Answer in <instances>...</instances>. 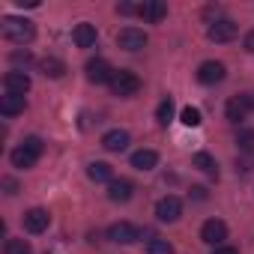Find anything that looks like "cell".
I'll use <instances>...</instances> for the list:
<instances>
[{
    "instance_id": "1",
    "label": "cell",
    "mask_w": 254,
    "mask_h": 254,
    "mask_svg": "<svg viewBox=\"0 0 254 254\" xmlns=\"http://www.w3.org/2000/svg\"><path fill=\"white\" fill-rule=\"evenodd\" d=\"M0 33H3V39L12 42V45H27V42H33L36 27H33V21H27V18L9 15V18H3V24H0Z\"/></svg>"
},
{
    "instance_id": "2",
    "label": "cell",
    "mask_w": 254,
    "mask_h": 254,
    "mask_svg": "<svg viewBox=\"0 0 254 254\" xmlns=\"http://www.w3.org/2000/svg\"><path fill=\"white\" fill-rule=\"evenodd\" d=\"M42 138H36V135H30V138H24V144L21 147H15L12 150V165L15 168H33L36 162H39V156H42Z\"/></svg>"
},
{
    "instance_id": "3",
    "label": "cell",
    "mask_w": 254,
    "mask_h": 254,
    "mask_svg": "<svg viewBox=\"0 0 254 254\" xmlns=\"http://www.w3.org/2000/svg\"><path fill=\"white\" fill-rule=\"evenodd\" d=\"M111 90H114V96L129 99V96H135V93L141 90V78H138L135 72H129V69H120V72H114V78H111Z\"/></svg>"
},
{
    "instance_id": "4",
    "label": "cell",
    "mask_w": 254,
    "mask_h": 254,
    "mask_svg": "<svg viewBox=\"0 0 254 254\" xmlns=\"http://www.w3.org/2000/svg\"><path fill=\"white\" fill-rule=\"evenodd\" d=\"M108 239L117 242V245H132V242L141 239V230H138L132 221H117V224L108 227Z\"/></svg>"
},
{
    "instance_id": "5",
    "label": "cell",
    "mask_w": 254,
    "mask_h": 254,
    "mask_svg": "<svg viewBox=\"0 0 254 254\" xmlns=\"http://www.w3.org/2000/svg\"><path fill=\"white\" fill-rule=\"evenodd\" d=\"M180 215H183V200H180V197L168 194V197H162V200L156 203V218H159V221L174 224V221H180Z\"/></svg>"
},
{
    "instance_id": "6",
    "label": "cell",
    "mask_w": 254,
    "mask_h": 254,
    "mask_svg": "<svg viewBox=\"0 0 254 254\" xmlns=\"http://www.w3.org/2000/svg\"><path fill=\"white\" fill-rule=\"evenodd\" d=\"M200 239L206 242V245H221L224 239H227V224L221 221V218H209V221H203V227H200Z\"/></svg>"
},
{
    "instance_id": "7",
    "label": "cell",
    "mask_w": 254,
    "mask_h": 254,
    "mask_svg": "<svg viewBox=\"0 0 254 254\" xmlns=\"http://www.w3.org/2000/svg\"><path fill=\"white\" fill-rule=\"evenodd\" d=\"M117 45L126 48V51H141V48L147 45V33L138 30V27H123V30L117 33Z\"/></svg>"
},
{
    "instance_id": "8",
    "label": "cell",
    "mask_w": 254,
    "mask_h": 254,
    "mask_svg": "<svg viewBox=\"0 0 254 254\" xmlns=\"http://www.w3.org/2000/svg\"><path fill=\"white\" fill-rule=\"evenodd\" d=\"M236 33H239V27H236L230 18H218V21H212L209 30H206V36H209L212 42H233Z\"/></svg>"
},
{
    "instance_id": "9",
    "label": "cell",
    "mask_w": 254,
    "mask_h": 254,
    "mask_svg": "<svg viewBox=\"0 0 254 254\" xmlns=\"http://www.w3.org/2000/svg\"><path fill=\"white\" fill-rule=\"evenodd\" d=\"M224 75H227V69H224V63H218V60H203V63L197 66V81H200V84H221Z\"/></svg>"
},
{
    "instance_id": "10",
    "label": "cell",
    "mask_w": 254,
    "mask_h": 254,
    "mask_svg": "<svg viewBox=\"0 0 254 254\" xmlns=\"http://www.w3.org/2000/svg\"><path fill=\"white\" fill-rule=\"evenodd\" d=\"M254 108V96H233L230 102H227V108H224V114H227V120L230 123H239V120H245L248 117V111Z\"/></svg>"
},
{
    "instance_id": "11",
    "label": "cell",
    "mask_w": 254,
    "mask_h": 254,
    "mask_svg": "<svg viewBox=\"0 0 254 254\" xmlns=\"http://www.w3.org/2000/svg\"><path fill=\"white\" fill-rule=\"evenodd\" d=\"M111 78H114V69L108 66V60L96 57L87 63V81L90 84H111Z\"/></svg>"
},
{
    "instance_id": "12",
    "label": "cell",
    "mask_w": 254,
    "mask_h": 254,
    "mask_svg": "<svg viewBox=\"0 0 254 254\" xmlns=\"http://www.w3.org/2000/svg\"><path fill=\"white\" fill-rule=\"evenodd\" d=\"M48 224H51L48 209L33 206V209H27V212H24V227H27L30 233H42V230H48Z\"/></svg>"
},
{
    "instance_id": "13",
    "label": "cell",
    "mask_w": 254,
    "mask_h": 254,
    "mask_svg": "<svg viewBox=\"0 0 254 254\" xmlns=\"http://www.w3.org/2000/svg\"><path fill=\"white\" fill-rule=\"evenodd\" d=\"M3 87H6V93L24 96V93L30 90V75H27V72H18V69H12V72H6V75H3Z\"/></svg>"
},
{
    "instance_id": "14",
    "label": "cell",
    "mask_w": 254,
    "mask_h": 254,
    "mask_svg": "<svg viewBox=\"0 0 254 254\" xmlns=\"http://www.w3.org/2000/svg\"><path fill=\"white\" fill-rule=\"evenodd\" d=\"M129 132L126 129H111V132H105V138H102V147L108 150V153H123L126 147H129Z\"/></svg>"
},
{
    "instance_id": "15",
    "label": "cell",
    "mask_w": 254,
    "mask_h": 254,
    "mask_svg": "<svg viewBox=\"0 0 254 254\" xmlns=\"http://www.w3.org/2000/svg\"><path fill=\"white\" fill-rule=\"evenodd\" d=\"M138 15H141L144 21H150V24H159V21L168 15V6L162 3V0H147V3L138 6Z\"/></svg>"
},
{
    "instance_id": "16",
    "label": "cell",
    "mask_w": 254,
    "mask_h": 254,
    "mask_svg": "<svg viewBox=\"0 0 254 254\" xmlns=\"http://www.w3.org/2000/svg\"><path fill=\"white\" fill-rule=\"evenodd\" d=\"M132 194H135L132 180H114V183H108V197H111L114 203H126Z\"/></svg>"
},
{
    "instance_id": "17",
    "label": "cell",
    "mask_w": 254,
    "mask_h": 254,
    "mask_svg": "<svg viewBox=\"0 0 254 254\" xmlns=\"http://www.w3.org/2000/svg\"><path fill=\"white\" fill-rule=\"evenodd\" d=\"M72 39H75L78 48H93V45H96V27L87 24V21H81V24H75Z\"/></svg>"
},
{
    "instance_id": "18",
    "label": "cell",
    "mask_w": 254,
    "mask_h": 254,
    "mask_svg": "<svg viewBox=\"0 0 254 254\" xmlns=\"http://www.w3.org/2000/svg\"><path fill=\"white\" fill-rule=\"evenodd\" d=\"M21 111H24V96H15V93L0 96V114L3 117H18Z\"/></svg>"
},
{
    "instance_id": "19",
    "label": "cell",
    "mask_w": 254,
    "mask_h": 254,
    "mask_svg": "<svg viewBox=\"0 0 254 254\" xmlns=\"http://www.w3.org/2000/svg\"><path fill=\"white\" fill-rule=\"evenodd\" d=\"M87 177H90L93 183H114V168H111L108 162H90Z\"/></svg>"
},
{
    "instance_id": "20",
    "label": "cell",
    "mask_w": 254,
    "mask_h": 254,
    "mask_svg": "<svg viewBox=\"0 0 254 254\" xmlns=\"http://www.w3.org/2000/svg\"><path fill=\"white\" fill-rule=\"evenodd\" d=\"M156 165H159V153L156 150H138L132 156V168H138V171H153Z\"/></svg>"
},
{
    "instance_id": "21",
    "label": "cell",
    "mask_w": 254,
    "mask_h": 254,
    "mask_svg": "<svg viewBox=\"0 0 254 254\" xmlns=\"http://www.w3.org/2000/svg\"><path fill=\"white\" fill-rule=\"evenodd\" d=\"M39 69H42L45 78H63V75H66V63L57 60V57H45V60L39 63Z\"/></svg>"
},
{
    "instance_id": "22",
    "label": "cell",
    "mask_w": 254,
    "mask_h": 254,
    "mask_svg": "<svg viewBox=\"0 0 254 254\" xmlns=\"http://www.w3.org/2000/svg\"><path fill=\"white\" fill-rule=\"evenodd\" d=\"M191 165H194L197 171L209 174V177H218V165H215V159H212L209 153H194V156H191Z\"/></svg>"
},
{
    "instance_id": "23",
    "label": "cell",
    "mask_w": 254,
    "mask_h": 254,
    "mask_svg": "<svg viewBox=\"0 0 254 254\" xmlns=\"http://www.w3.org/2000/svg\"><path fill=\"white\" fill-rule=\"evenodd\" d=\"M180 123H183V126H189V129H197V126L203 123V117H200V111H197V108H191V105H189V108H183Z\"/></svg>"
},
{
    "instance_id": "24",
    "label": "cell",
    "mask_w": 254,
    "mask_h": 254,
    "mask_svg": "<svg viewBox=\"0 0 254 254\" xmlns=\"http://www.w3.org/2000/svg\"><path fill=\"white\" fill-rule=\"evenodd\" d=\"M156 120H159L162 126H168V123L174 120V99H171V96L159 102V111H156Z\"/></svg>"
},
{
    "instance_id": "25",
    "label": "cell",
    "mask_w": 254,
    "mask_h": 254,
    "mask_svg": "<svg viewBox=\"0 0 254 254\" xmlns=\"http://www.w3.org/2000/svg\"><path fill=\"white\" fill-rule=\"evenodd\" d=\"M236 144H239L242 153H254V129H242L236 135Z\"/></svg>"
},
{
    "instance_id": "26",
    "label": "cell",
    "mask_w": 254,
    "mask_h": 254,
    "mask_svg": "<svg viewBox=\"0 0 254 254\" xmlns=\"http://www.w3.org/2000/svg\"><path fill=\"white\" fill-rule=\"evenodd\" d=\"M3 254H30V245H27V239H6Z\"/></svg>"
},
{
    "instance_id": "27",
    "label": "cell",
    "mask_w": 254,
    "mask_h": 254,
    "mask_svg": "<svg viewBox=\"0 0 254 254\" xmlns=\"http://www.w3.org/2000/svg\"><path fill=\"white\" fill-rule=\"evenodd\" d=\"M147 254H174V245H171L168 239H150Z\"/></svg>"
},
{
    "instance_id": "28",
    "label": "cell",
    "mask_w": 254,
    "mask_h": 254,
    "mask_svg": "<svg viewBox=\"0 0 254 254\" xmlns=\"http://www.w3.org/2000/svg\"><path fill=\"white\" fill-rule=\"evenodd\" d=\"M30 60H33V57H30V51H27V48H24V51H15V54H12V63H18V66H21V63L27 66Z\"/></svg>"
},
{
    "instance_id": "29",
    "label": "cell",
    "mask_w": 254,
    "mask_h": 254,
    "mask_svg": "<svg viewBox=\"0 0 254 254\" xmlns=\"http://www.w3.org/2000/svg\"><path fill=\"white\" fill-rule=\"evenodd\" d=\"M117 12L120 15H132V12H138V6H132V3H117Z\"/></svg>"
},
{
    "instance_id": "30",
    "label": "cell",
    "mask_w": 254,
    "mask_h": 254,
    "mask_svg": "<svg viewBox=\"0 0 254 254\" xmlns=\"http://www.w3.org/2000/svg\"><path fill=\"white\" fill-rule=\"evenodd\" d=\"M191 197H194V200H206V189H203V186H194V189H191Z\"/></svg>"
},
{
    "instance_id": "31",
    "label": "cell",
    "mask_w": 254,
    "mask_h": 254,
    "mask_svg": "<svg viewBox=\"0 0 254 254\" xmlns=\"http://www.w3.org/2000/svg\"><path fill=\"white\" fill-rule=\"evenodd\" d=\"M212 254H239V251H236V248H230V245H218Z\"/></svg>"
},
{
    "instance_id": "32",
    "label": "cell",
    "mask_w": 254,
    "mask_h": 254,
    "mask_svg": "<svg viewBox=\"0 0 254 254\" xmlns=\"http://www.w3.org/2000/svg\"><path fill=\"white\" fill-rule=\"evenodd\" d=\"M3 189H6V194H15L18 186H15V180H3Z\"/></svg>"
},
{
    "instance_id": "33",
    "label": "cell",
    "mask_w": 254,
    "mask_h": 254,
    "mask_svg": "<svg viewBox=\"0 0 254 254\" xmlns=\"http://www.w3.org/2000/svg\"><path fill=\"white\" fill-rule=\"evenodd\" d=\"M245 51H251V54H254V30L245 36Z\"/></svg>"
},
{
    "instance_id": "34",
    "label": "cell",
    "mask_w": 254,
    "mask_h": 254,
    "mask_svg": "<svg viewBox=\"0 0 254 254\" xmlns=\"http://www.w3.org/2000/svg\"><path fill=\"white\" fill-rule=\"evenodd\" d=\"M15 3L24 9V6H39V0H15Z\"/></svg>"
}]
</instances>
